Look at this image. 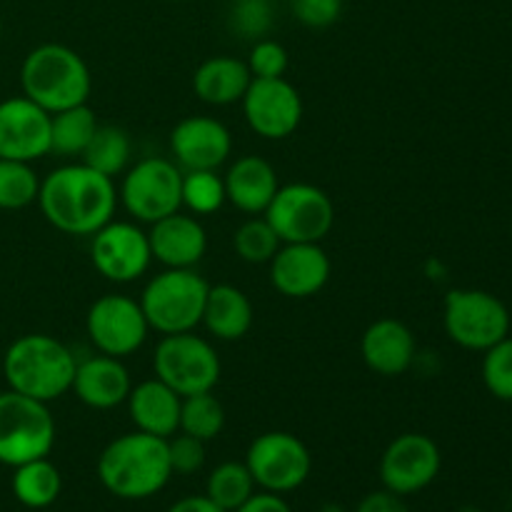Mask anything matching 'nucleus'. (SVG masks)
I'll return each mask as SVG.
<instances>
[{
	"label": "nucleus",
	"mask_w": 512,
	"mask_h": 512,
	"mask_svg": "<svg viewBox=\"0 0 512 512\" xmlns=\"http://www.w3.org/2000/svg\"><path fill=\"white\" fill-rule=\"evenodd\" d=\"M443 465L438 443L423 433H403L385 448L380 458L383 488L398 495H415L435 483Z\"/></svg>",
	"instance_id": "nucleus-14"
},
{
	"label": "nucleus",
	"mask_w": 512,
	"mask_h": 512,
	"mask_svg": "<svg viewBox=\"0 0 512 512\" xmlns=\"http://www.w3.org/2000/svg\"><path fill=\"white\" fill-rule=\"evenodd\" d=\"M75 355L60 340L45 333H30L15 340L3 358L8 388L20 395L53 403L73 388Z\"/></svg>",
	"instance_id": "nucleus-3"
},
{
	"label": "nucleus",
	"mask_w": 512,
	"mask_h": 512,
	"mask_svg": "<svg viewBox=\"0 0 512 512\" xmlns=\"http://www.w3.org/2000/svg\"><path fill=\"white\" fill-rule=\"evenodd\" d=\"M293 15L308 28H328L343 13V0H293Z\"/></svg>",
	"instance_id": "nucleus-38"
},
{
	"label": "nucleus",
	"mask_w": 512,
	"mask_h": 512,
	"mask_svg": "<svg viewBox=\"0 0 512 512\" xmlns=\"http://www.w3.org/2000/svg\"><path fill=\"white\" fill-rule=\"evenodd\" d=\"M235 253L240 255V260L250 265H263L273 260V255L278 253L283 240L278 238V233L273 230V225L265 218H250L235 230L233 235Z\"/></svg>",
	"instance_id": "nucleus-32"
},
{
	"label": "nucleus",
	"mask_w": 512,
	"mask_h": 512,
	"mask_svg": "<svg viewBox=\"0 0 512 512\" xmlns=\"http://www.w3.org/2000/svg\"><path fill=\"white\" fill-rule=\"evenodd\" d=\"M155 378L180 398L210 393L220 380V358L205 338L190 333L163 335L153 355Z\"/></svg>",
	"instance_id": "nucleus-7"
},
{
	"label": "nucleus",
	"mask_w": 512,
	"mask_h": 512,
	"mask_svg": "<svg viewBox=\"0 0 512 512\" xmlns=\"http://www.w3.org/2000/svg\"><path fill=\"white\" fill-rule=\"evenodd\" d=\"M70 390L88 408L110 410L128 400L133 383H130V373L120 363V358H110V355L100 353L78 363Z\"/></svg>",
	"instance_id": "nucleus-20"
},
{
	"label": "nucleus",
	"mask_w": 512,
	"mask_h": 512,
	"mask_svg": "<svg viewBox=\"0 0 512 512\" xmlns=\"http://www.w3.org/2000/svg\"><path fill=\"white\" fill-rule=\"evenodd\" d=\"M168 455L173 475H193L205 465V443L193 435H173L168 438Z\"/></svg>",
	"instance_id": "nucleus-37"
},
{
	"label": "nucleus",
	"mask_w": 512,
	"mask_h": 512,
	"mask_svg": "<svg viewBox=\"0 0 512 512\" xmlns=\"http://www.w3.org/2000/svg\"><path fill=\"white\" fill-rule=\"evenodd\" d=\"M168 3H180V0H168Z\"/></svg>",
	"instance_id": "nucleus-45"
},
{
	"label": "nucleus",
	"mask_w": 512,
	"mask_h": 512,
	"mask_svg": "<svg viewBox=\"0 0 512 512\" xmlns=\"http://www.w3.org/2000/svg\"><path fill=\"white\" fill-rule=\"evenodd\" d=\"M483 383L490 395L512 403V338H503L485 350Z\"/></svg>",
	"instance_id": "nucleus-34"
},
{
	"label": "nucleus",
	"mask_w": 512,
	"mask_h": 512,
	"mask_svg": "<svg viewBox=\"0 0 512 512\" xmlns=\"http://www.w3.org/2000/svg\"><path fill=\"white\" fill-rule=\"evenodd\" d=\"M13 470V495L20 505L30 510H43L58 500L60 490H63V478L48 458L30 460Z\"/></svg>",
	"instance_id": "nucleus-26"
},
{
	"label": "nucleus",
	"mask_w": 512,
	"mask_h": 512,
	"mask_svg": "<svg viewBox=\"0 0 512 512\" xmlns=\"http://www.w3.org/2000/svg\"><path fill=\"white\" fill-rule=\"evenodd\" d=\"M55 445V420L48 403L20 395L0 393V463L18 468L30 460L48 458Z\"/></svg>",
	"instance_id": "nucleus-6"
},
{
	"label": "nucleus",
	"mask_w": 512,
	"mask_h": 512,
	"mask_svg": "<svg viewBox=\"0 0 512 512\" xmlns=\"http://www.w3.org/2000/svg\"><path fill=\"white\" fill-rule=\"evenodd\" d=\"M208 290V280L193 268H168L145 285L138 303L150 330L163 335L190 333L203 320Z\"/></svg>",
	"instance_id": "nucleus-5"
},
{
	"label": "nucleus",
	"mask_w": 512,
	"mask_h": 512,
	"mask_svg": "<svg viewBox=\"0 0 512 512\" xmlns=\"http://www.w3.org/2000/svg\"><path fill=\"white\" fill-rule=\"evenodd\" d=\"M153 260L165 268H195L208 250V235L193 215H165L148 233Z\"/></svg>",
	"instance_id": "nucleus-19"
},
{
	"label": "nucleus",
	"mask_w": 512,
	"mask_h": 512,
	"mask_svg": "<svg viewBox=\"0 0 512 512\" xmlns=\"http://www.w3.org/2000/svg\"><path fill=\"white\" fill-rule=\"evenodd\" d=\"M225 200V183L215 170H185L183 205L190 213L210 215L223 208Z\"/></svg>",
	"instance_id": "nucleus-33"
},
{
	"label": "nucleus",
	"mask_w": 512,
	"mask_h": 512,
	"mask_svg": "<svg viewBox=\"0 0 512 512\" xmlns=\"http://www.w3.org/2000/svg\"><path fill=\"white\" fill-rule=\"evenodd\" d=\"M253 318V303L243 290L228 283L210 285L200 325H205L213 338L225 340V343L245 338L253 328Z\"/></svg>",
	"instance_id": "nucleus-24"
},
{
	"label": "nucleus",
	"mask_w": 512,
	"mask_h": 512,
	"mask_svg": "<svg viewBox=\"0 0 512 512\" xmlns=\"http://www.w3.org/2000/svg\"><path fill=\"white\" fill-rule=\"evenodd\" d=\"M355 512H410V508L405 505L403 495L383 488L365 495V498L358 503V508H355Z\"/></svg>",
	"instance_id": "nucleus-39"
},
{
	"label": "nucleus",
	"mask_w": 512,
	"mask_h": 512,
	"mask_svg": "<svg viewBox=\"0 0 512 512\" xmlns=\"http://www.w3.org/2000/svg\"><path fill=\"white\" fill-rule=\"evenodd\" d=\"M235 512H293L290 505L285 503L283 495L275 493H253L243 505H240Z\"/></svg>",
	"instance_id": "nucleus-40"
},
{
	"label": "nucleus",
	"mask_w": 512,
	"mask_h": 512,
	"mask_svg": "<svg viewBox=\"0 0 512 512\" xmlns=\"http://www.w3.org/2000/svg\"><path fill=\"white\" fill-rule=\"evenodd\" d=\"M80 158L88 168L115 180V175L128 170L130 158H133V140H130L128 130L118 128V125H98L93 140Z\"/></svg>",
	"instance_id": "nucleus-28"
},
{
	"label": "nucleus",
	"mask_w": 512,
	"mask_h": 512,
	"mask_svg": "<svg viewBox=\"0 0 512 512\" xmlns=\"http://www.w3.org/2000/svg\"><path fill=\"white\" fill-rule=\"evenodd\" d=\"M328 253L320 243H283L270 260V283L285 298L318 295L330 280Z\"/></svg>",
	"instance_id": "nucleus-17"
},
{
	"label": "nucleus",
	"mask_w": 512,
	"mask_h": 512,
	"mask_svg": "<svg viewBox=\"0 0 512 512\" xmlns=\"http://www.w3.org/2000/svg\"><path fill=\"white\" fill-rule=\"evenodd\" d=\"M20 85H23L25 98L53 115L88 103L93 78L85 60L73 48L45 43L25 55L23 68H20Z\"/></svg>",
	"instance_id": "nucleus-4"
},
{
	"label": "nucleus",
	"mask_w": 512,
	"mask_h": 512,
	"mask_svg": "<svg viewBox=\"0 0 512 512\" xmlns=\"http://www.w3.org/2000/svg\"><path fill=\"white\" fill-rule=\"evenodd\" d=\"M170 150L180 168L218 170L233 153V138L220 120L210 115H190L170 133Z\"/></svg>",
	"instance_id": "nucleus-18"
},
{
	"label": "nucleus",
	"mask_w": 512,
	"mask_h": 512,
	"mask_svg": "<svg viewBox=\"0 0 512 512\" xmlns=\"http://www.w3.org/2000/svg\"><path fill=\"white\" fill-rule=\"evenodd\" d=\"M460 512H483V510H478V508H470V505H468V508H463V510H460Z\"/></svg>",
	"instance_id": "nucleus-43"
},
{
	"label": "nucleus",
	"mask_w": 512,
	"mask_h": 512,
	"mask_svg": "<svg viewBox=\"0 0 512 512\" xmlns=\"http://www.w3.org/2000/svg\"><path fill=\"white\" fill-rule=\"evenodd\" d=\"M40 180L30 163L0 158V210L28 208L38 200Z\"/></svg>",
	"instance_id": "nucleus-31"
},
{
	"label": "nucleus",
	"mask_w": 512,
	"mask_h": 512,
	"mask_svg": "<svg viewBox=\"0 0 512 512\" xmlns=\"http://www.w3.org/2000/svg\"><path fill=\"white\" fill-rule=\"evenodd\" d=\"M245 465L260 490L285 495L298 490L310 478L313 455H310L308 445L295 438L293 433L273 430V433L258 435L250 443Z\"/></svg>",
	"instance_id": "nucleus-11"
},
{
	"label": "nucleus",
	"mask_w": 512,
	"mask_h": 512,
	"mask_svg": "<svg viewBox=\"0 0 512 512\" xmlns=\"http://www.w3.org/2000/svg\"><path fill=\"white\" fill-rule=\"evenodd\" d=\"M263 218L283 243H320L335 225V205L315 185L290 183L278 188Z\"/></svg>",
	"instance_id": "nucleus-8"
},
{
	"label": "nucleus",
	"mask_w": 512,
	"mask_h": 512,
	"mask_svg": "<svg viewBox=\"0 0 512 512\" xmlns=\"http://www.w3.org/2000/svg\"><path fill=\"white\" fill-rule=\"evenodd\" d=\"M118 195L135 220L153 225L183 208V170L168 158H143L125 170Z\"/></svg>",
	"instance_id": "nucleus-9"
},
{
	"label": "nucleus",
	"mask_w": 512,
	"mask_h": 512,
	"mask_svg": "<svg viewBox=\"0 0 512 512\" xmlns=\"http://www.w3.org/2000/svg\"><path fill=\"white\" fill-rule=\"evenodd\" d=\"M90 258L95 270L110 283H133L150 268V240L135 223L110 220L93 233Z\"/></svg>",
	"instance_id": "nucleus-15"
},
{
	"label": "nucleus",
	"mask_w": 512,
	"mask_h": 512,
	"mask_svg": "<svg viewBox=\"0 0 512 512\" xmlns=\"http://www.w3.org/2000/svg\"><path fill=\"white\" fill-rule=\"evenodd\" d=\"M445 333L465 350H488L510 333L503 300L485 290H450L445 298Z\"/></svg>",
	"instance_id": "nucleus-10"
},
{
	"label": "nucleus",
	"mask_w": 512,
	"mask_h": 512,
	"mask_svg": "<svg viewBox=\"0 0 512 512\" xmlns=\"http://www.w3.org/2000/svg\"><path fill=\"white\" fill-rule=\"evenodd\" d=\"M85 330L98 353L110 358H128L143 348L150 325L138 300L110 293L90 305L85 315Z\"/></svg>",
	"instance_id": "nucleus-12"
},
{
	"label": "nucleus",
	"mask_w": 512,
	"mask_h": 512,
	"mask_svg": "<svg viewBox=\"0 0 512 512\" xmlns=\"http://www.w3.org/2000/svg\"><path fill=\"white\" fill-rule=\"evenodd\" d=\"M50 153V113L25 95L0 103V158L33 160Z\"/></svg>",
	"instance_id": "nucleus-16"
},
{
	"label": "nucleus",
	"mask_w": 512,
	"mask_h": 512,
	"mask_svg": "<svg viewBox=\"0 0 512 512\" xmlns=\"http://www.w3.org/2000/svg\"><path fill=\"white\" fill-rule=\"evenodd\" d=\"M250 80L253 75H250L248 63L230 55H215L195 70L193 90L208 105H233L243 100Z\"/></svg>",
	"instance_id": "nucleus-25"
},
{
	"label": "nucleus",
	"mask_w": 512,
	"mask_h": 512,
	"mask_svg": "<svg viewBox=\"0 0 512 512\" xmlns=\"http://www.w3.org/2000/svg\"><path fill=\"white\" fill-rule=\"evenodd\" d=\"M98 478L120 500L153 498L173 478L168 440L140 430L120 435L100 453Z\"/></svg>",
	"instance_id": "nucleus-2"
},
{
	"label": "nucleus",
	"mask_w": 512,
	"mask_h": 512,
	"mask_svg": "<svg viewBox=\"0 0 512 512\" xmlns=\"http://www.w3.org/2000/svg\"><path fill=\"white\" fill-rule=\"evenodd\" d=\"M255 480L250 475L248 465L235 463H220L213 473L208 475V483H205V495L213 500L215 505H220L225 512H235L250 495L255 493Z\"/></svg>",
	"instance_id": "nucleus-29"
},
{
	"label": "nucleus",
	"mask_w": 512,
	"mask_h": 512,
	"mask_svg": "<svg viewBox=\"0 0 512 512\" xmlns=\"http://www.w3.org/2000/svg\"><path fill=\"white\" fill-rule=\"evenodd\" d=\"M318 512H345L343 505H335V503H325L323 508H320Z\"/></svg>",
	"instance_id": "nucleus-42"
},
{
	"label": "nucleus",
	"mask_w": 512,
	"mask_h": 512,
	"mask_svg": "<svg viewBox=\"0 0 512 512\" xmlns=\"http://www.w3.org/2000/svg\"><path fill=\"white\" fill-rule=\"evenodd\" d=\"M0 35H3V18H0Z\"/></svg>",
	"instance_id": "nucleus-44"
},
{
	"label": "nucleus",
	"mask_w": 512,
	"mask_h": 512,
	"mask_svg": "<svg viewBox=\"0 0 512 512\" xmlns=\"http://www.w3.org/2000/svg\"><path fill=\"white\" fill-rule=\"evenodd\" d=\"M225 198L248 215H263L278 193V173L260 155H243L228 168L223 178Z\"/></svg>",
	"instance_id": "nucleus-22"
},
{
	"label": "nucleus",
	"mask_w": 512,
	"mask_h": 512,
	"mask_svg": "<svg viewBox=\"0 0 512 512\" xmlns=\"http://www.w3.org/2000/svg\"><path fill=\"white\" fill-rule=\"evenodd\" d=\"M240 103L250 128L265 140L290 138L303 120V100L285 78H253Z\"/></svg>",
	"instance_id": "nucleus-13"
},
{
	"label": "nucleus",
	"mask_w": 512,
	"mask_h": 512,
	"mask_svg": "<svg viewBox=\"0 0 512 512\" xmlns=\"http://www.w3.org/2000/svg\"><path fill=\"white\" fill-rule=\"evenodd\" d=\"M38 205L60 233L93 235L113 220L118 190L113 178L85 163L63 165L40 180Z\"/></svg>",
	"instance_id": "nucleus-1"
},
{
	"label": "nucleus",
	"mask_w": 512,
	"mask_h": 512,
	"mask_svg": "<svg viewBox=\"0 0 512 512\" xmlns=\"http://www.w3.org/2000/svg\"><path fill=\"white\" fill-rule=\"evenodd\" d=\"M415 350L418 345H415L413 330L395 318L375 320L363 333V343H360L365 365L385 378L403 375L413 365Z\"/></svg>",
	"instance_id": "nucleus-21"
},
{
	"label": "nucleus",
	"mask_w": 512,
	"mask_h": 512,
	"mask_svg": "<svg viewBox=\"0 0 512 512\" xmlns=\"http://www.w3.org/2000/svg\"><path fill=\"white\" fill-rule=\"evenodd\" d=\"M95 130H98V118L88 108V103L53 113L50 115V153L65 155V158L83 155Z\"/></svg>",
	"instance_id": "nucleus-27"
},
{
	"label": "nucleus",
	"mask_w": 512,
	"mask_h": 512,
	"mask_svg": "<svg viewBox=\"0 0 512 512\" xmlns=\"http://www.w3.org/2000/svg\"><path fill=\"white\" fill-rule=\"evenodd\" d=\"M245 63L253 78H283L288 70V50L278 40L260 38Z\"/></svg>",
	"instance_id": "nucleus-36"
},
{
	"label": "nucleus",
	"mask_w": 512,
	"mask_h": 512,
	"mask_svg": "<svg viewBox=\"0 0 512 512\" xmlns=\"http://www.w3.org/2000/svg\"><path fill=\"white\" fill-rule=\"evenodd\" d=\"M273 25V8L268 0H235L230 10V28L243 38L260 40Z\"/></svg>",
	"instance_id": "nucleus-35"
},
{
	"label": "nucleus",
	"mask_w": 512,
	"mask_h": 512,
	"mask_svg": "<svg viewBox=\"0 0 512 512\" xmlns=\"http://www.w3.org/2000/svg\"><path fill=\"white\" fill-rule=\"evenodd\" d=\"M168 512H225L220 505H215L208 495H188L178 500Z\"/></svg>",
	"instance_id": "nucleus-41"
},
{
	"label": "nucleus",
	"mask_w": 512,
	"mask_h": 512,
	"mask_svg": "<svg viewBox=\"0 0 512 512\" xmlns=\"http://www.w3.org/2000/svg\"><path fill=\"white\" fill-rule=\"evenodd\" d=\"M125 403H128L130 420H133L135 430H140V433L158 435V438L168 440L180 430L183 398L173 388H168L163 380H143V383L130 390Z\"/></svg>",
	"instance_id": "nucleus-23"
},
{
	"label": "nucleus",
	"mask_w": 512,
	"mask_h": 512,
	"mask_svg": "<svg viewBox=\"0 0 512 512\" xmlns=\"http://www.w3.org/2000/svg\"><path fill=\"white\" fill-rule=\"evenodd\" d=\"M225 428V410L223 403L210 393H198L183 398L180 405V433L193 435V438L203 440H215Z\"/></svg>",
	"instance_id": "nucleus-30"
}]
</instances>
